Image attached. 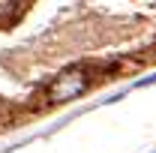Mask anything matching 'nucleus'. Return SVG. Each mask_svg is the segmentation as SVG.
Segmentation results:
<instances>
[{
	"mask_svg": "<svg viewBox=\"0 0 156 153\" xmlns=\"http://www.w3.org/2000/svg\"><path fill=\"white\" fill-rule=\"evenodd\" d=\"M90 84H93V78H90V72H87L84 66H66L63 72H57V75L48 81V87H45V102H48V105L72 102V99L87 93Z\"/></svg>",
	"mask_w": 156,
	"mask_h": 153,
	"instance_id": "f257e3e1",
	"label": "nucleus"
},
{
	"mask_svg": "<svg viewBox=\"0 0 156 153\" xmlns=\"http://www.w3.org/2000/svg\"><path fill=\"white\" fill-rule=\"evenodd\" d=\"M9 120H12V105L6 99H0V126H6Z\"/></svg>",
	"mask_w": 156,
	"mask_h": 153,
	"instance_id": "f03ea898",
	"label": "nucleus"
}]
</instances>
